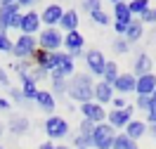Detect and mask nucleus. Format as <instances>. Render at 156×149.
<instances>
[{"mask_svg":"<svg viewBox=\"0 0 156 149\" xmlns=\"http://www.w3.org/2000/svg\"><path fill=\"white\" fill-rule=\"evenodd\" d=\"M66 97L76 104H85L95 99V78L88 71H76L69 78V88H66Z\"/></svg>","mask_w":156,"mask_h":149,"instance_id":"obj_1","label":"nucleus"},{"mask_svg":"<svg viewBox=\"0 0 156 149\" xmlns=\"http://www.w3.org/2000/svg\"><path fill=\"white\" fill-rule=\"evenodd\" d=\"M45 135H48V142H62V140H66L71 135V126H69V121L64 116H57V114H52L45 119Z\"/></svg>","mask_w":156,"mask_h":149,"instance_id":"obj_2","label":"nucleus"},{"mask_svg":"<svg viewBox=\"0 0 156 149\" xmlns=\"http://www.w3.org/2000/svg\"><path fill=\"white\" fill-rule=\"evenodd\" d=\"M36 52H38V40H36V36H24V33H19V38L14 40V45H12V55L17 57V62H31Z\"/></svg>","mask_w":156,"mask_h":149,"instance_id":"obj_3","label":"nucleus"},{"mask_svg":"<svg viewBox=\"0 0 156 149\" xmlns=\"http://www.w3.org/2000/svg\"><path fill=\"white\" fill-rule=\"evenodd\" d=\"M36 40H38V50L59 52L62 43H64V33L59 29H40V33L36 36Z\"/></svg>","mask_w":156,"mask_h":149,"instance_id":"obj_4","label":"nucleus"},{"mask_svg":"<svg viewBox=\"0 0 156 149\" xmlns=\"http://www.w3.org/2000/svg\"><path fill=\"white\" fill-rule=\"evenodd\" d=\"M62 48L66 50V55H69L73 62L80 59V57L85 55V38H83V33H80V31L64 33V43H62Z\"/></svg>","mask_w":156,"mask_h":149,"instance_id":"obj_5","label":"nucleus"},{"mask_svg":"<svg viewBox=\"0 0 156 149\" xmlns=\"http://www.w3.org/2000/svg\"><path fill=\"white\" fill-rule=\"evenodd\" d=\"M83 59H85V66H88V73H90V76L102 80V73H104V66H107V57H104V52L97 50V48L85 50Z\"/></svg>","mask_w":156,"mask_h":149,"instance_id":"obj_6","label":"nucleus"},{"mask_svg":"<svg viewBox=\"0 0 156 149\" xmlns=\"http://www.w3.org/2000/svg\"><path fill=\"white\" fill-rule=\"evenodd\" d=\"M114 137H116V130L107 121L95 126V130H92V149H111L114 147Z\"/></svg>","mask_w":156,"mask_h":149,"instance_id":"obj_7","label":"nucleus"},{"mask_svg":"<svg viewBox=\"0 0 156 149\" xmlns=\"http://www.w3.org/2000/svg\"><path fill=\"white\" fill-rule=\"evenodd\" d=\"M133 114H135V107H133V104H128V109H109V114H107V123H109L114 130H116V133H118V130L123 133V128H126L128 123L135 119Z\"/></svg>","mask_w":156,"mask_h":149,"instance_id":"obj_8","label":"nucleus"},{"mask_svg":"<svg viewBox=\"0 0 156 149\" xmlns=\"http://www.w3.org/2000/svg\"><path fill=\"white\" fill-rule=\"evenodd\" d=\"M78 111H80V116H83V119L92 121L95 126L104 123V121H107V114H109V109H107V107L97 104L95 99H92V102H85V104H78Z\"/></svg>","mask_w":156,"mask_h":149,"instance_id":"obj_9","label":"nucleus"},{"mask_svg":"<svg viewBox=\"0 0 156 149\" xmlns=\"http://www.w3.org/2000/svg\"><path fill=\"white\" fill-rule=\"evenodd\" d=\"M62 14H64V7L59 2H48L40 10V24H43V29H57Z\"/></svg>","mask_w":156,"mask_h":149,"instance_id":"obj_10","label":"nucleus"},{"mask_svg":"<svg viewBox=\"0 0 156 149\" xmlns=\"http://www.w3.org/2000/svg\"><path fill=\"white\" fill-rule=\"evenodd\" d=\"M40 29H43V24H40V12H36V10L21 12L19 33H24V36H38Z\"/></svg>","mask_w":156,"mask_h":149,"instance_id":"obj_11","label":"nucleus"},{"mask_svg":"<svg viewBox=\"0 0 156 149\" xmlns=\"http://www.w3.org/2000/svg\"><path fill=\"white\" fill-rule=\"evenodd\" d=\"M17 12H21L17 0H2V2H0V33H2V36H7L10 21H12V17H14Z\"/></svg>","mask_w":156,"mask_h":149,"instance_id":"obj_12","label":"nucleus"},{"mask_svg":"<svg viewBox=\"0 0 156 149\" xmlns=\"http://www.w3.org/2000/svg\"><path fill=\"white\" fill-rule=\"evenodd\" d=\"M135 83H137V78L130 73V71H121V73H118V78L114 80V92L121 95V97L133 95V92H135Z\"/></svg>","mask_w":156,"mask_h":149,"instance_id":"obj_13","label":"nucleus"},{"mask_svg":"<svg viewBox=\"0 0 156 149\" xmlns=\"http://www.w3.org/2000/svg\"><path fill=\"white\" fill-rule=\"evenodd\" d=\"M135 78L147 76V73H154V62L149 57V52H137L135 59H133V71H130Z\"/></svg>","mask_w":156,"mask_h":149,"instance_id":"obj_14","label":"nucleus"},{"mask_svg":"<svg viewBox=\"0 0 156 149\" xmlns=\"http://www.w3.org/2000/svg\"><path fill=\"white\" fill-rule=\"evenodd\" d=\"M55 76H59V78H71L73 73H76V62L69 57L66 52H59V62H57V66H55V71H52Z\"/></svg>","mask_w":156,"mask_h":149,"instance_id":"obj_15","label":"nucleus"},{"mask_svg":"<svg viewBox=\"0 0 156 149\" xmlns=\"http://www.w3.org/2000/svg\"><path fill=\"white\" fill-rule=\"evenodd\" d=\"M156 90V73H147V76H140L135 83V95L137 97H151Z\"/></svg>","mask_w":156,"mask_h":149,"instance_id":"obj_16","label":"nucleus"},{"mask_svg":"<svg viewBox=\"0 0 156 149\" xmlns=\"http://www.w3.org/2000/svg\"><path fill=\"white\" fill-rule=\"evenodd\" d=\"M31 128V121L26 116H21V114H12L7 123H5V130H10L12 135H26Z\"/></svg>","mask_w":156,"mask_h":149,"instance_id":"obj_17","label":"nucleus"},{"mask_svg":"<svg viewBox=\"0 0 156 149\" xmlns=\"http://www.w3.org/2000/svg\"><path fill=\"white\" fill-rule=\"evenodd\" d=\"M36 107H38L43 114H48V116H52L55 114V109H57V99L52 97V92L50 90H38V95H36Z\"/></svg>","mask_w":156,"mask_h":149,"instance_id":"obj_18","label":"nucleus"},{"mask_svg":"<svg viewBox=\"0 0 156 149\" xmlns=\"http://www.w3.org/2000/svg\"><path fill=\"white\" fill-rule=\"evenodd\" d=\"M78 24H80V14H78V10H64L57 29L62 31V33H71V31H78Z\"/></svg>","mask_w":156,"mask_h":149,"instance_id":"obj_19","label":"nucleus"},{"mask_svg":"<svg viewBox=\"0 0 156 149\" xmlns=\"http://www.w3.org/2000/svg\"><path fill=\"white\" fill-rule=\"evenodd\" d=\"M114 95H116V92H114V85H109L104 80H97V83H95V102H97V104H102V107L111 104Z\"/></svg>","mask_w":156,"mask_h":149,"instance_id":"obj_20","label":"nucleus"},{"mask_svg":"<svg viewBox=\"0 0 156 149\" xmlns=\"http://www.w3.org/2000/svg\"><path fill=\"white\" fill-rule=\"evenodd\" d=\"M123 133H126L130 140L140 142V140H142L147 133H149V126H147L144 121H140V119H133V121H130V123L126 126V128H123Z\"/></svg>","mask_w":156,"mask_h":149,"instance_id":"obj_21","label":"nucleus"},{"mask_svg":"<svg viewBox=\"0 0 156 149\" xmlns=\"http://www.w3.org/2000/svg\"><path fill=\"white\" fill-rule=\"evenodd\" d=\"M135 19L130 10H128V2L126 0H116L114 2V10H111V21H118V24H130Z\"/></svg>","mask_w":156,"mask_h":149,"instance_id":"obj_22","label":"nucleus"},{"mask_svg":"<svg viewBox=\"0 0 156 149\" xmlns=\"http://www.w3.org/2000/svg\"><path fill=\"white\" fill-rule=\"evenodd\" d=\"M123 38H126L128 45L133 48L135 43H140V40L144 38V24H142L140 19H133L130 24H128V31H126V36H123Z\"/></svg>","mask_w":156,"mask_h":149,"instance_id":"obj_23","label":"nucleus"},{"mask_svg":"<svg viewBox=\"0 0 156 149\" xmlns=\"http://www.w3.org/2000/svg\"><path fill=\"white\" fill-rule=\"evenodd\" d=\"M50 80H52V88H50V92H52V97L55 99H62L66 97V88H69V80L66 78H59V76H55V73H50Z\"/></svg>","mask_w":156,"mask_h":149,"instance_id":"obj_24","label":"nucleus"},{"mask_svg":"<svg viewBox=\"0 0 156 149\" xmlns=\"http://www.w3.org/2000/svg\"><path fill=\"white\" fill-rule=\"evenodd\" d=\"M118 73H121V66H118L116 59H107V66H104V73H102V80L109 83V85H114V80L118 78Z\"/></svg>","mask_w":156,"mask_h":149,"instance_id":"obj_25","label":"nucleus"},{"mask_svg":"<svg viewBox=\"0 0 156 149\" xmlns=\"http://www.w3.org/2000/svg\"><path fill=\"white\" fill-rule=\"evenodd\" d=\"M21 95H24V99H26V102H33V99H36V95H38V90H40V85L38 83H33V80H31V76L29 78H24L21 80Z\"/></svg>","mask_w":156,"mask_h":149,"instance_id":"obj_26","label":"nucleus"},{"mask_svg":"<svg viewBox=\"0 0 156 149\" xmlns=\"http://www.w3.org/2000/svg\"><path fill=\"white\" fill-rule=\"evenodd\" d=\"M149 7H151V2H149V0H130V2H128V10H130V14H133L135 19H140Z\"/></svg>","mask_w":156,"mask_h":149,"instance_id":"obj_27","label":"nucleus"},{"mask_svg":"<svg viewBox=\"0 0 156 149\" xmlns=\"http://www.w3.org/2000/svg\"><path fill=\"white\" fill-rule=\"evenodd\" d=\"M111 149H140L137 147L135 140H130L126 133H116V137H114V147Z\"/></svg>","mask_w":156,"mask_h":149,"instance_id":"obj_28","label":"nucleus"},{"mask_svg":"<svg viewBox=\"0 0 156 149\" xmlns=\"http://www.w3.org/2000/svg\"><path fill=\"white\" fill-rule=\"evenodd\" d=\"M111 50L121 57V55H128V52H130V45H128V40L123 38V36H116V38L111 40Z\"/></svg>","mask_w":156,"mask_h":149,"instance_id":"obj_29","label":"nucleus"},{"mask_svg":"<svg viewBox=\"0 0 156 149\" xmlns=\"http://www.w3.org/2000/svg\"><path fill=\"white\" fill-rule=\"evenodd\" d=\"M31 62H14L12 64V69L17 71V76H19V80H24V78H29V73H31Z\"/></svg>","mask_w":156,"mask_h":149,"instance_id":"obj_30","label":"nucleus"},{"mask_svg":"<svg viewBox=\"0 0 156 149\" xmlns=\"http://www.w3.org/2000/svg\"><path fill=\"white\" fill-rule=\"evenodd\" d=\"M90 19H92V24H97V26H109L111 24V14L104 10L95 12V14H90Z\"/></svg>","mask_w":156,"mask_h":149,"instance_id":"obj_31","label":"nucleus"},{"mask_svg":"<svg viewBox=\"0 0 156 149\" xmlns=\"http://www.w3.org/2000/svg\"><path fill=\"white\" fill-rule=\"evenodd\" d=\"M71 147L76 149H92V137H88V135H73V144Z\"/></svg>","mask_w":156,"mask_h":149,"instance_id":"obj_32","label":"nucleus"},{"mask_svg":"<svg viewBox=\"0 0 156 149\" xmlns=\"http://www.w3.org/2000/svg\"><path fill=\"white\" fill-rule=\"evenodd\" d=\"M80 10L88 12V14H95V12L102 10V2H99V0H83V2H80Z\"/></svg>","mask_w":156,"mask_h":149,"instance_id":"obj_33","label":"nucleus"},{"mask_svg":"<svg viewBox=\"0 0 156 149\" xmlns=\"http://www.w3.org/2000/svg\"><path fill=\"white\" fill-rule=\"evenodd\" d=\"M92 130H95V123L88 119H80V123H78V135H88V137H92Z\"/></svg>","mask_w":156,"mask_h":149,"instance_id":"obj_34","label":"nucleus"},{"mask_svg":"<svg viewBox=\"0 0 156 149\" xmlns=\"http://www.w3.org/2000/svg\"><path fill=\"white\" fill-rule=\"evenodd\" d=\"M7 92H10V102L19 104V107H26V104H29V102L24 99V95H21V90H19V88H10Z\"/></svg>","mask_w":156,"mask_h":149,"instance_id":"obj_35","label":"nucleus"},{"mask_svg":"<svg viewBox=\"0 0 156 149\" xmlns=\"http://www.w3.org/2000/svg\"><path fill=\"white\" fill-rule=\"evenodd\" d=\"M31 80L33 83H40V80H45V78H50V73L48 71H43V69H38V66H31Z\"/></svg>","mask_w":156,"mask_h":149,"instance_id":"obj_36","label":"nucleus"},{"mask_svg":"<svg viewBox=\"0 0 156 149\" xmlns=\"http://www.w3.org/2000/svg\"><path fill=\"white\" fill-rule=\"evenodd\" d=\"M144 116H147V121H144L147 126H156V99L154 97H151V104H149V109H147Z\"/></svg>","mask_w":156,"mask_h":149,"instance_id":"obj_37","label":"nucleus"},{"mask_svg":"<svg viewBox=\"0 0 156 149\" xmlns=\"http://www.w3.org/2000/svg\"><path fill=\"white\" fill-rule=\"evenodd\" d=\"M12 45H14V40H10V36L0 33V52L2 55H12Z\"/></svg>","mask_w":156,"mask_h":149,"instance_id":"obj_38","label":"nucleus"},{"mask_svg":"<svg viewBox=\"0 0 156 149\" xmlns=\"http://www.w3.org/2000/svg\"><path fill=\"white\" fill-rule=\"evenodd\" d=\"M140 21H142V24H151V26H156V7H149V10L140 17Z\"/></svg>","mask_w":156,"mask_h":149,"instance_id":"obj_39","label":"nucleus"},{"mask_svg":"<svg viewBox=\"0 0 156 149\" xmlns=\"http://www.w3.org/2000/svg\"><path fill=\"white\" fill-rule=\"evenodd\" d=\"M149 104H151V97H135V109H140V111H144L147 114V109H149Z\"/></svg>","mask_w":156,"mask_h":149,"instance_id":"obj_40","label":"nucleus"},{"mask_svg":"<svg viewBox=\"0 0 156 149\" xmlns=\"http://www.w3.org/2000/svg\"><path fill=\"white\" fill-rule=\"evenodd\" d=\"M111 109H128V99L121 97V95H114V99H111Z\"/></svg>","mask_w":156,"mask_h":149,"instance_id":"obj_41","label":"nucleus"},{"mask_svg":"<svg viewBox=\"0 0 156 149\" xmlns=\"http://www.w3.org/2000/svg\"><path fill=\"white\" fill-rule=\"evenodd\" d=\"M0 85H2L5 90H10V88H12V85H10V76H7V71L2 69V66H0Z\"/></svg>","mask_w":156,"mask_h":149,"instance_id":"obj_42","label":"nucleus"},{"mask_svg":"<svg viewBox=\"0 0 156 149\" xmlns=\"http://www.w3.org/2000/svg\"><path fill=\"white\" fill-rule=\"evenodd\" d=\"M111 26H114V33H116V36H126L128 24H118V21H111Z\"/></svg>","mask_w":156,"mask_h":149,"instance_id":"obj_43","label":"nucleus"},{"mask_svg":"<svg viewBox=\"0 0 156 149\" xmlns=\"http://www.w3.org/2000/svg\"><path fill=\"white\" fill-rule=\"evenodd\" d=\"M19 26H21V12H17L10 21V31H19Z\"/></svg>","mask_w":156,"mask_h":149,"instance_id":"obj_44","label":"nucleus"},{"mask_svg":"<svg viewBox=\"0 0 156 149\" xmlns=\"http://www.w3.org/2000/svg\"><path fill=\"white\" fill-rule=\"evenodd\" d=\"M12 109V102L7 97H2V95H0V111H10Z\"/></svg>","mask_w":156,"mask_h":149,"instance_id":"obj_45","label":"nucleus"},{"mask_svg":"<svg viewBox=\"0 0 156 149\" xmlns=\"http://www.w3.org/2000/svg\"><path fill=\"white\" fill-rule=\"evenodd\" d=\"M33 5H36L33 0H21V2H19V7H21V10H26V12H29L31 7H33Z\"/></svg>","mask_w":156,"mask_h":149,"instance_id":"obj_46","label":"nucleus"},{"mask_svg":"<svg viewBox=\"0 0 156 149\" xmlns=\"http://www.w3.org/2000/svg\"><path fill=\"white\" fill-rule=\"evenodd\" d=\"M38 149H55V142H40Z\"/></svg>","mask_w":156,"mask_h":149,"instance_id":"obj_47","label":"nucleus"},{"mask_svg":"<svg viewBox=\"0 0 156 149\" xmlns=\"http://www.w3.org/2000/svg\"><path fill=\"white\" fill-rule=\"evenodd\" d=\"M147 135H151L154 142H156V126H149V133H147Z\"/></svg>","mask_w":156,"mask_h":149,"instance_id":"obj_48","label":"nucleus"},{"mask_svg":"<svg viewBox=\"0 0 156 149\" xmlns=\"http://www.w3.org/2000/svg\"><path fill=\"white\" fill-rule=\"evenodd\" d=\"M55 149H71V147H66V144H55Z\"/></svg>","mask_w":156,"mask_h":149,"instance_id":"obj_49","label":"nucleus"},{"mask_svg":"<svg viewBox=\"0 0 156 149\" xmlns=\"http://www.w3.org/2000/svg\"><path fill=\"white\" fill-rule=\"evenodd\" d=\"M5 135V123H0V137Z\"/></svg>","mask_w":156,"mask_h":149,"instance_id":"obj_50","label":"nucleus"},{"mask_svg":"<svg viewBox=\"0 0 156 149\" xmlns=\"http://www.w3.org/2000/svg\"><path fill=\"white\" fill-rule=\"evenodd\" d=\"M151 97H154V99H156V90H154V95H151Z\"/></svg>","mask_w":156,"mask_h":149,"instance_id":"obj_51","label":"nucleus"},{"mask_svg":"<svg viewBox=\"0 0 156 149\" xmlns=\"http://www.w3.org/2000/svg\"><path fill=\"white\" fill-rule=\"evenodd\" d=\"M0 149H5V147H0Z\"/></svg>","mask_w":156,"mask_h":149,"instance_id":"obj_52","label":"nucleus"}]
</instances>
